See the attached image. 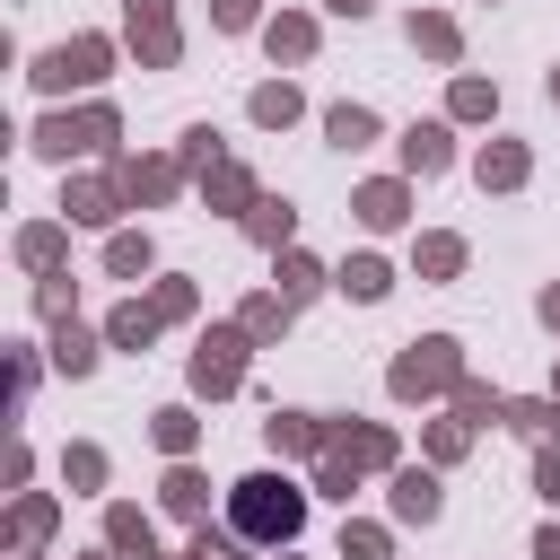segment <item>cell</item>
<instances>
[{
  "instance_id": "cell-4",
  "label": "cell",
  "mask_w": 560,
  "mask_h": 560,
  "mask_svg": "<svg viewBox=\"0 0 560 560\" xmlns=\"http://www.w3.org/2000/svg\"><path fill=\"white\" fill-rule=\"evenodd\" d=\"M96 70H105V44H96V35H79V44L44 52V70H35V79H44V88H70V79H96Z\"/></svg>"
},
{
  "instance_id": "cell-21",
  "label": "cell",
  "mask_w": 560,
  "mask_h": 560,
  "mask_svg": "<svg viewBox=\"0 0 560 560\" xmlns=\"http://www.w3.org/2000/svg\"><path fill=\"white\" fill-rule=\"evenodd\" d=\"M158 446L184 455V446H192V420H184V411H158Z\"/></svg>"
},
{
  "instance_id": "cell-27",
  "label": "cell",
  "mask_w": 560,
  "mask_h": 560,
  "mask_svg": "<svg viewBox=\"0 0 560 560\" xmlns=\"http://www.w3.org/2000/svg\"><path fill=\"white\" fill-rule=\"evenodd\" d=\"M192 560H236V542H228V534H201V542H192Z\"/></svg>"
},
{
  "instance_id": "cell-23",
  "label": "cell",
  "mask_w": 560,
  "mask_h": 560,
  "mask_svg": "<svg viewBox=\"0 0 560 560\" xmlns=\"http://www.w3.org/2000/svg\"><path fill=\"white\" fill-rule=\"evenodd\" d=\"M114 271H149V236H114Z\"/></svg>"
},
{
  "instance_id": "cell-6",
  "label": "cell",
  "mask_w": 560,
  "mask_h": 560,
  "mask_svg": "<svg viewBox=\"0 0 560 560\" xmlns=\"http://www.w3.org/2000/svg\"><path fill=\"white\" fill-rule=\"evenodd\" d=\"M324 131H332V149H368V140H376V114H368V105H332Z\"/></svg>"
},
{
  "instance_id": "cell-18",
  "label": "cell",
  "mask_w": 560,
  "mask_h": 560,
  "mask_svg": "<svg viewBox=\"0 0 560 560\" xmlns=\"http://www.w3.org/2000/svg\"><path fill=\"white\" fill-rule=\"evenodd\" d=\"M455 262H464V245H455V236H429V245H420V271H438V280H446Z\"/></svg>"
},
{
  "instance_id": "cell-5",
  "label": "cell",
  "mask_w": 560,
  "mask_h": 560,
  "mask_svg": "<svg viewBox=\"0 0 560 560\" xmlns=\"http://www.w3.org/2000/svg\"><path fill=\"white\" fill-rule=\"evenodd\" d=\"M446 158H455V149H446V122H411V131H402V166H411V175H438Z\"/></svg>"
},
{
  "instance_id": "cell-9",
  "label": "cell",
  "mask_w": 560,
  "mask_h": 560,
  "mask_svg": "<svg viewBox=\"0 0 560 560\" xmlns=\"http://www.w3.org/2000/svg\"><path fill=\"white\" fill-rule=\"evenodd\" d=\"M359 219H368V228H394V219H402V184H368V192H359Z\"/></svg>"
},
{
  "instance_id": "cell-25",
  "label": "cell",
  "mask_w": 560,
  "mask_h": 560,
  "mask_svg": "<svg viewBox=\"0 0 560 560\" xmlns=\"http://www.w3.org/2000/svg\"><path fill=\"white\" fill-rule=\"evenodd\" d=\"M52 359H61L70 376H79V368H96V350H88V332H61V350H52Z\"/></svg>"
},
{
  "instance_id": "cell-29",
  "label": "cell",
  "mask_w": 560,
  "mask_h": 560,
  "mask_svg": "<svg viewBox=\"0 0 560 560\" xmlns=\"http://www.w3.org/2000/svg\"><path fill=\"white\" fill-rule=\"evenodd\" d=\"M219 26H254V0H219Z\"/></svg>"
},
{
  "instance_id": "cell-16",
  "label": "cell",
  "mask_w": 560,
  "mask_h": 560,
  "mask_svg": "<svg viewBox=\"0 0 560 560\" xmlns=\"http://www.w3.org/2000/svg\"><path fill=\"white\" fill-rule=\"evenodd\" d=\"M289 114H298V88H262L254 96V122H289Z\"/></svg>"
},
{
  "instance_id": "cell-12",
  "label": "cell",
  "mask_w": 560,
  "mask_h": 560,
  "mask_svg": "<svg viewBox=\"0 0 560 560\" xmlns=\"http://www.w3.org/2000/svg\"><path fill=\"white\" fill-rule=\"evenodd\" d=\"M306 44H315V26H306V18H280V26H271V52H280V61H298Z\"/></svg>"
},
{
  "instance_id": "cell-22",
  "label": "cell",
  "mask_w": 560,
  "mask_h": 560,
  "mask_svg": "<svg viewBox=\"0 0 560 560\" xmlns=\"http://www.w3.org/2000/svg\"><path fill=\"white\" fill-rule=\"evenodd\" d=\"M341 551H350V560H385V534H376V525H350Z\"/></svg>"
},
{
  "instance_id": "cell-15",
  "label": "cell",
  "mask_w": 560,
  "mask_h": 560,
  "mask_svg": "<svg viewBox=\"0 0 560 560\" xmlns=\"http://www.w3.org/2000/svg\"><path fill=\"white\" fill-rule=\"evenodd\" d=\"M114 551H140V560H158V551H149V525H140L131 508H114Z\"/></svg>"
},
{
  "instance_id": "cell-24",
  "label": "cell",
  "mask_w": 560,
  "mask_h": 560,
  "mask_svg": "<svg viewBox=\"0 0 560 560\" xmlns=\"http://www.w3.org/2000/svg\"><path fill=\"white\" fill-rule=\"evenodd\" d=\"M280 289H289V298H306V289H315V262H306V254H289V262H280Z\"/></svg>"
},
{
  "instance_id": "cell-1",
  "label": "cell",
  "mask_w": 560,
  "mask_h": 560,
  "mask_svg": "<svg viewBox=\"0 0 560 560\" xmlns=\"http://www.w3.org/2000/svg\"><path fill=\"white\" fill-rule=\"evenodd\" d=\"M298 516H306V499H298L289 481H236V525H245V534L289 542V534H298Z\"/></svg>"
},
{
  "instance_id": "cell-8",
  "label": "cell",
  "mask_w": 560,
  "mask_h": 560,
  "mask_svg": "<svg viewBox=\"0 0 560 560\" xmlns=\"http://www.w3.org/2000/svg\"><path fill=\"white\" fill-rule=\"evenodd\" d=\"M481 184H525V149H516V140L481 149Z\"/></svg>"
},
{
  "instance_id": "cell-33",
  "label": "cell",
  "mask_w": 560,
  "mask_h": 560,
  "mask_svg": "<svg viewBox=\"0 0 560 560\" xmlns=\"http://www.w3.org/2000/svg\"><path fill=\"white\" fill-rule=\"evenodd\" d=\"M551 96H560V70H551Z\"/></svg>"
},
{
  "instance_id": "cell-7",
  "label": "cell",
  "mask_w": 560,
  "mask_h": 560,
  "mask_svg": "<svg viewBox=\"0 0 560 560\" xmlns=\"http://www.w3.org/2000/svg\"><path fill=\"white\" fill-rule=\"evenodd\" d=\"M394 516H420V525H429V516H438V481H429V472H402V481H394Z\"/></svg>"
},
{
  "instance_id": "cell-14",
  "label": "cell",
  "mask_w": 560,
  "mask_h": 560,
  "mask_svg": "<svg viewBox=\"0 0 560 560\" xmlns=\"http://www.w3.org/2000/svg\"><path fill=\"white\" fill-rule=\"evenodd\" d=\"M166 508L175 516H201V472H166Z\"/></svg>"
},
{
  "instance_id": "cell-32",
  "label": "cell",
  "mask_w": 560,
  "mask_h": 560,
  "mask_svg": "<svg viewBox=\"0 0 560 560\" xmlns=\"http://www.w3.org/2000/svg\"><path fill=\"white\" fill-rule=\"evenodd\" d=\"M324 9H341V18H359V9H368V0H324Z\"/></svg>"
},
{
  "instance_id": "cell-13",
  "label": "cell",
  "mask_w": 560,
  "mask_h": 560,
  "mask_svg": "<svg viewBox=\"0 0 560 560\" xmlns=\"http://www.w3.org/2000/svg\"><path fill=\"white\" fill-rule=\"evenodd\" d=\"M254 236L262 245H289V201H254Z\"/></svg>"
},
{
  "instance_id": "cell-26",
  "label": "cell",
  "mask_w": 560,
  "mask_h": 560,
  "mask_svg": "<svg viewBox=\"0 0 560 560\" xmlns=\"http://www.w3.org/2000/svg\"><path fill=\"white\" fill-rule=\"evenodd\" d=\"M455 114H490V88L481 79H455Z\"/></svg>"
},
{
  "instance_id": "cell-11",
  "label": "cell",
  "mask_w": 560,
  "mask_h": 560,
  "mask_svg": "<svg viewBox=\"0 0 560 560\" xmlns=\"http://www.w3.org/2000/svg\"><path fill=\"white\" fill-rule=\"evenodd\" d=\"M158 315H166V306H122V315H114V341H122V350H140V341L158 332Z\"/></svg>"
},
{
  "instance_id": "cell-17",
  "label": "cell",
  "mask_w": 560,
  "mask_h": 560,
  "mask_svg": "<svg viewBox=\"0 0 560 560\" xmlns=\"http://www.w3.org/2000/svg\"><path fill=\"white\" fill-rule=\"evenodd\" d=\"M70 219H114V192H105V184H79V192H70Z\"/></svg>"
},
{
  "instance_id": "cell-30",
  "label": "cell",
  "mask_w": 560,
  "mask_h": 560,
  "mask_svg": "<svg viewBox=\"0 0 560 560\" xmlns=\"http://www.w3.org/2000/svg\"><path fill=\"white\" fill-rule=\"evenodd\" d=\"M534 560H560V525H551V534H542V542H534Z\"/></svg>"
},
{
  "instance_id": "cell-28",
  "label": "cell",
  "mask_w": 560,
  "mask_h": 560,
  "mask_svg": "<svg viewBox=\"0 0 560 560\" xmlns=\"http://www.w3.org/2000/svg\"><path fill=\"white\" fill-rule=\"evenodd\" d=\"M534 490H542V499H560V455H542V464H534Z\"/></svg>"
},
{
  "instance_id": "cell-31",
  "label": "cell",
  "mask_w": 560,
  "mask_h": 560,
  "mask_svg": "<svg viewBox=\"0 0 560 560\" xmlns=\"http://www.w3.org/2000/svg\"><path fill=\"white\" fill-rule=\"evenodd\" d=\"M542 324H560V289H542Z\"/></svg>"
},
{
  "instance_id": "cell-2",
  "label": "cell",
  "mask_w": 560,
  "mask_h": 560,
  "mask_svg": "<svg viewBox=\"0 0 560 560\" xmlns=\"http://www.w3.org/2000/svg\"><path fill=\"white\" fill-rule=\"evenodd\" d=\"M455 385V341H411V359H394V394H438Z\"/></svg>"
},
{
  "instance_id": "cell-10",
  "label": "cell",
  "mask_w": 560,
  "mask_h": 560,
  "mask_svg": "<svg viewBox=\"0 0 560 560\" xmlns=\"http://www.w3.org/2000/svg\"><path fill=\"white\" fill-rule=\"evenodd\" d=\"M341 289H350V298H385V289H394V271H385L376 254H359V262L341 271Z\"/></svg>"
},
{
  "instance_id": "cell-3",
  "label": "cell",
  "mask_w": 560,
  "mask_h": 560,
  "mask_svg": "<svg viewBox=\"0 0 560 560\" xmlns=\"http://www.w3.org/2000/svg\"><path fill=\"white\" fill-rule=\"evenodd\" d=\"M236 350H245V332H210V341L192 350V385H201V394H228V385L245 376V359H236Z\"/></svg>"
},
{
  "instance_id": "cell-20",
  "label": "cell",
  "mask_w": 560,
  "mask_h": 560,
  "mask_svg": "<svg viewBox=\"0 0 560 560\" xmlns=\"http://www.w3.org/2000/svg\"><path fill=\"white\" fill-rule=\"evenodd\" d=\"M508 420H516V429H525V438H551V420H560V411H551V402H516V411H508Z\"/></svg>"
},
{
  "instance_id": "cell-19",
  "label": "cell",
  "mask_w": 560,
  "mask_h": 560,
  "mask_svg": "<svg viewBox=\"0 0 560 560\" xmlns=\"http://www.w3.org/2000/svg\"><path fill=\"white\" fill-rule=\"evenodd\" d=\"M411 44H429V52H455V26H446V18H411Z\"/></svg>"
}]
</instances>
